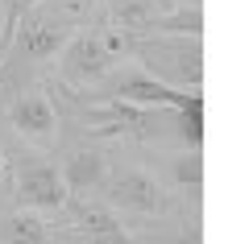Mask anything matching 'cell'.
Here are the masks:
<instances>
[{
  "label": "cell",
  "instance_id": "obj_1",
  "mask_svg": "<svg viewBox=\"0 0 249 244\" xmlns=\"http://www.w3.org/2000/svg\"><path fill=\"white\" fill-rule=\"evenodd\" d=\"M88 13H91L88 0H46L34 13H25L0 54V91L13 96L29 83L50 79L62 46L83 29Z\"/></svg>",
  "mask_w": 249,
  "mask_h": 244
},
{
  "label": "cell",
  "instance_id": "obj_2",
  "mask_svg": "<svg viewBox=\"0 0 249 244\" xmlns=\"http://www.w3.org/2000/svg\"><path fill=\"white\" fill-rule=\"evenodd\" d=\"M133 46H137V37L116 33L104 21H91V25H83L71 42L62 46L58 62H54V70H50V83H58L62 91L79 96V91L96 87L108 70L133 62Z\"/></svg>",
  "mask_w": 249,
  "mask_h": 244
},
{
  "label": "cell",
  "instance_id": "obj_3",
  "mask_svg": "<svg viewBox=\"0 0 249 244\" xmlns=\"http://www.w3.org/2000/svg\"><path fill=\"white\" fill-rule=\"evenodd\" d=\"M91 199H100L104 207H112L121 219L124 215L142 219L145 228L183 215V207L162 191V182L154 178V170L142 166V162H108V170H104V178H100V186H96Z\"/></svg>",
  "mask_w": 249,
  "mask_h": 244
},
{
  "label": "cell",
  "instance_id": "obj_4",
  "mask_svg": "<svg viewBox=\"0 0 249 244\" xmlns=\"http://www.w3.org/2000/svg\"><path fill=\"white\" fill-rule=\"evenodd\" d=\"M4 157H9V203L13 207L37 211V215H58L62 203H67V186L58 178L54 157L37 153L29 145H17V149L4 145Z\"/></svg>",
  "mask_w": 249,
  "mask_h": 244
},
{
  "label": "cell",
  "instance_id": "obj_5",
  "mask_svg": "<svg viewBox=\"0 0 249 244\" xmlns=\"http://www.w3.org/2000/svg\"><path fill=\"white\" fill-rule=\"evenodd\" d=\"M133 62L150 79L178 91H199L204 83V46L199 37H137Z\"/></svg>",
  "mask_w": 249,
  "mask_h": 244
},
{
  "label": "cell",
  "instance_id": "obj_6",
  "mask_svg": "<svg viewBox=\"0 0 249 244\" xmlns=\"http://www.w3.org/2000/svg\"><path fill=\"white\" fill-rule=\"evenodd\" d=\"M4 124L17 137V145H29L37 153L58 145V112H54L46 83H29V87L4 96Z\"/></svg>",
  "mask_w": 249,
  "mask_h": 244
},
{
  "label": "cell",
  "instance_id": "obj_7",
  "mask_svg": "<svg viewBox=\"0 0 249 244\" xmlns=\"http://www.w3.org/2000/svg\"><path fill=\"white\" fill-rule=\"evenodd\" d=\"M54 228L62 232L67 244H145L142 236L129 232L121 215L112 207H104L100 199H67L54 219Z\"/></svg>",
  "mask_w": 249,
  "mask_h": 244
},
{
  "label": "cell",
  "instance_id": "obj_8",
  "mask_svg": "<svg viewBox=\"0 0 249 244\" xmlns=\"http://www.w3.org/2000/svg\"><path fill=\"white\" fill-rule=\"evenodd\" d=\"M54 149H58V162L54 166H58V178L67 186V199H88V195H96L100 178L108 170V145H100V141L58 124V145Z\"/></svg>",
  "mask_w": 249,
  "mask_h": 244
},
{
  "label": "cell",
  "instance_id": "obj_9",
  "mask_svg": "<svg viewBox=\"0 0 249 244\" xmlns=\"http://www.w3.org/2000/svg\"><path fill=\"white\" fill-rule=\"evenodd\" d=\"M154 178L162 182V191L178 203V207H199V186H204V153L191 149H158V170Z\"/></svg>",
  "mask_w": 249,
  "mask_h": 244
},
{
  "label": "cell",
  "instance_id": "obj_10",
  "mask_svg": "<svg viewBox=\"0 0 249 244\" xmlns=\"http://www.w3.org/2000/svg\"><path fill=\"white\" fill-rule=\"evenodd\" d=\"M166 13H175L170 0H100V21L129 37H150Z\"/></svg>",
  "mask_w": 249,
  "mask_h": 244
},
{
  "label": "cell",
  "instance_id": "obj_11",
  "mask_svg": "<svg viewBox=\"0 0 249 244\" xmlns=\"http://www.w3.org/2000/svg\"><path fill=\"white\" fill-rule=\"evenodd\" d=\"M0 244H67L50 215L0 203Z\"/></svg>",
  "mask_w": 249,
  "mask_h": 244
},
{
  "label": "cell",
  "instance_id": "obj_12",
  "mask_svg": "<svg viewBox=\"0 0 249 244\" xmlns=\"http://www.w3.org/2000/svg\"><path fill=\"white\" fill-rule=\"evenodd\" d=\"M37 4H46V0H4V21H0V54H4V46H9L13 29L21 25V17H25V13H34Z\"/></svg>",
  "mask_w": 249,
  "mask_h": 244
},
{
  "label": "cell",
  "instance_id": "obj_13",
  "mask_svg": "<svg viewBox=\"0 0 249 244\" xmlns=\"http://www.w3.org/2000/svg\"><path fill=\"white\" fill-rule=\"evenodd\" d=\"M9 199V157H4V145H0V203Z\"/></svg>",
  "mask_w": 249,
  "mask_h": 244
},
{
  "label": "cell",
  "instance_id": "obj_14",
  "mask_svg": "<svg viewBox=\"0 0 249 244\" xmlns=\"http://www.w3.org/2000/svg\"><path fill=\"white\" fill-rule=\"evenodd\" d=\"M175 9H199V0H170Z\"/></svg>",
  "mask_w": 249,
  "mask_h": 244
}]
</instances>
